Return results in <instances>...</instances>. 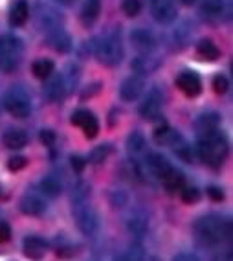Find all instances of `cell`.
Here are the masks:
<instances>
[{"mask_svg":"<svg viewBox=\"0 0 233 261\" xmlns=\"http://www.w3.org/2000/svg\"><path fill=\"white\" fill-rule=\"evenodd\" d=\"M151 2V13L154 20L160 24H169L177 19V2L174 0H149Z\"/></svg>","mask_w":233,"mask_h":261,"instance_id":"6","label":"cell"},{"mask_svg":"<svg viewBox=\"0 0 233 261\" xmlns=\"http://www.w3.org/2000/svg\"><path fill=\"white\" fill-rule=\"evenodd\" d=\"M48 83L46 87H44V96H46V99H50L51 103H57L61 101L63 98H65L66 94V81L63 75H53V77H48Z\"/></svg>","mask_w":233,"mask_h":261,"instance_id":"12","label":"cell"},{"mask_svg":"<svg viewBox=\"0 0 233 261\" xmlns=\"http://www.w3.org/2000/svg\"><path fill=\"white\" fill-rule=\"evenodd\" d=\"M196 129H198V135H206V133H210V130L219 129L220 125V118L217 112H206L202 114L198 120H196Z\"/></svg>","mask_w":233,"mask_h":261,"instance_id":"24","label":"cell"},{"mask_svg":"<svg viewBox=\"0 0 233 261\" xmlns=\"http://www.w3.org/2000/svg\"><path fill=\"white\" fill-rule=\"evenodd\" d=\"M57 2H61V4H72L74 0H57Z\"/></svg>","mask_w":233,"mask_h":261,"instance_id":"49","label":"cell"},{"mask_svg":"<svg viewBox=\"0 0 233 261\" xmlns=\"http://www.w3.org/2000/svg\"><path fill=\"white\" fill-rule=\"evenodd\" d=\"M177 87L178 90H182L186 96H189V98H195V96H198L202 90V83H200V77L195 74V72H182V74L177 77Z\"/></svg>","mask_w":233,"mask_h":261,"instance_id":"9","label":"cell"},{"mask_svg":"<svg viewBox=\"0 0 233 261\" xmlns=\"http://www.w3.org/2000/svg\"><path fill=\"white\" fill-rule=\"evenodd\" d=\"M127 230L136 236V238H141L147 230H149V217L143 210H134L131 212V215L127 217Z\"/></svg>","mask_w":233,"mask_h":261,"instance_id":"11","label":"cell"},{"mask_svg":"<svg viewBox=\"0 0 233 261\" xmlns=\"http://www.w3.org/2000/svg\"><path fill=\"white\" fill-rule=\"evenodd\" d=\"M26 164H28V160L24 159V156H11V159L8 160V168H10L11 171H20L22 168H26Z\"/></svg>","mask_w":233,"mask_h":261,"instance_id":"39","label":"cell"},{"mask_svg":"<svg viewBox=\"0 0 233 261\" xmlns=\"http://www.w3.org/2000/svg\"><path fill=\"white\" fill-rule=\"evenodd\" d=\"M98 130H99V123L96 118H92V120L83 127V133L86 138H96V136H98Z\"/></svg>","mask_w":233,"mask_h":261,"instance_id":"38","label":"cell"},{"mask_svg":"<svg viewBox=\"0 0 233 261\" xmlns=\"http://www.w3.org/2000/svg\"><path fill=\"white\" fill-rule=\"evenodd\" d=\"M92 118H96V116L92 114V112H90V111H84V109H81V111H75L74 114H72V123L83 129V127L86 125V123H89V121L92 120Z\"/></svg>","mask_w":233,"mask_h":261,"instance_id":"31","label":"cell"},{"mask_svg":"<svg viewBox=\"0 0 233 261\" xmlns=\"http://www.w3.org/2000/svg\"><path fill=\"white\" fill-rule=\"evenodd\" d=\"M162 182L165 184V188L171 191H177V190H182L184 188V175L182 171H178V169L171 168L167 171V175L162 178Z\"/></svg>","mask_w":233,"mask_h":261,"instance_id":"27","label":"cell"},{"mask_svg":"<svg viewBox=\"0 0 233 261\" xmlns=\"http://www.w3.org/2000/svg\"><path fill=\"white\" fill-rule=\"evenodd\" d=\"M96 57L105 66H116L122 63L123 46L118 32L110 30V32H107L98 39V42H96Z\"/></svg>","mask_w":233,"mask_h":261,"instance_id":"3","label":"cell"},{"mask_svg":"<svg viewBox=\"0 0 233 261\" xmlns=\"http://www.w3.org/2000/svg\"><path fill=\"white\" fill-rule=\"evenodd\" d=\"M75 248H72V247H59V250H57V254H59V256H63V257H66V256H72V254H75Z\"/></svg>","mask_w":233,"mask_h":261,"instance_id":"46","label":"cell"},{"mask_svg":"<svg viewBox=\"0 0 233 261\" xmlns=\"http://www.w3.org/2000/svg\"><path fill=\"white\" fill-rule=\"evenodd\" d=\"M131 42L136 50H140L141 54H149L154 48V39L147 30H134L131 33Z\"/></svg>","mask_w":233,"mask_h":261,"instance_id":"17","label":"cell"},{"mask_svg":"<svg viewBox=\"0 0 233 261\" xmlns=\"http://www.w3.org/2000/svg\"><path fill=\"white\" fill-rule=\"evenodd\" d=\"M196 51H198V56H200L202 59H206V61H217L220 57L219 46H217L215 42L208 41V39H204V41L198 42Z\"/></svg>","mask_w":233,"mask_h":261,"instance_id":"26","label":"cell"},{"mask_svg":"<svg viewBox=\"0 0 233 261\" xmlns=\"http://www.w3.org/2000/svg\"><path fill=\"white\" fill-rule=\"evenodd\" d=\"M184 4H187V6H191V4H195V0H182Z\"/></svg>","mask_w":233,"mask_h":261,"instance_id":"50","label":"cell"},{"mask_svg":"<svg viewBox=\"0 0 233 261\" xmlns=\"http://www.w3.org/2000/svg\"><path fill=\"white\" fill-rule=\"evenodd\" d=\"M154 140L158 142L160 145H178L180 135L174 133L172 129H169V127L165 125V121H163V123H160V125L154 129Z\"/></svg>","mask_w":233,"mask_h":261,"instance_id":"21","label":"cell"},{"mask_svg":"<svg viewBox=\"0 0 233 261\" xmlns=\"http://www.w3.org/2000/svg\"><path fill=\"white\" fill-rule=\"evenodd\" d=\"M160 66V61L156 57L149 56V54H143V56H138L132 61V70L138 72V75H145L154 72Z\"/></svg>","mask_w":233,"mask_h":261,"instance_id":"19","label":"cell"},{"mask_svg":"<svg viewBox=\"0 0 233 261\" xmlns=\"http://www.w3.org/2000/svg\"><path fill=\"white\" fill-rule=\"evenodd\" d=\"M70 164H72V168H74V171L75 173H81L84 169V160L81 159V156H72L70 159Z\"/></svg>","mask_w":233,"mask_h":261,"instance_id":"44","label":"cell"},{"mask_svg":"<svg viewBox=\"0 0 233 261\" xmlns=\"http://www.w3.org/2000/svg\"><path fill=\"white\" fill-rule=\"evenodd\" d=\"M198 199H200V193H198L196 188H184L182 190V201L186 202V204H193V202H196Z\"/></svg>","mask_w":233,"mask_h":261,"instance_id":"36","label":"cell"},{"mask_svg":"<svg viewBox=\"0 0 233 261\" xmlns=\"http://www.w3.org/2000/svg\"><path fill=\"white\" fill-rule=\"evenodd\" d=\"M37 20H39V24H41V28L46 30L48 33L57 28H61V22H63L59 13H57L53 8H50V6H39Z\"/></svg>","mask_w":233,"mask_h":261,"instance_id":"10","label":"cell"},{"mask_svg":"<svg viewBox=\"0 0 233 261\" xmlns=\"http://www.w3.org/2000/svg\"><path fill=\"white\" fill-rule=\"evenodd\" d=\"M208 197L213 199L215 202H220V201H224V191L217 186H210L208 188Z\"/></svg>","mask_w":233,"mask_h":261,"instance_id":"42","label":"cell"},{"mask_svg":"<svg viewBox=\"0 0 233 261\" xmlns=\"http://www.w3.org/2000/svg\"><path fill=\"white\" fill-rule=\"evenodd\" d=\"M226 11H228V8H226V0H206L204 6H202V13H204V17L206 19L213 20V22L222 20Z\"/></svg>","mask_w":233,"mask_h":261,"instance_id":"16","label":"cell"},{"mask_svg":"<svg viewBox=\"0 0 233 261\" xmlns=\"http://www.w3.org/2000/svg\"><path fill=\"white\" fill-rule=\"evenodd\" d=\"M145 149V136L141 135L140 130H134L127 138V151L131 154H140Z\"/></svg>","mask_w":233,"mask_h":261,"instance_id":"28","label":"cell"},{"mask_svg":"<svg viewBox=\"0 0 233 261\" xmlns=\"http://www.w3.org/2000/svg\"><path fill=\"white\" fill-rule=\"evenodd\" d=\"M48 37H50V44L55 48L57 51H68L72 48L70 35H68L63 28H57V30H53V32H50L48 33Z\"/></svg>","mask_w":233,"mask_h":261,"instance_id":"23","label":"cell"},{"mask_svg":"<svg viewBox=\"0 0 233 261\" xmlns=\"http://www.w3.org/2000/svg\"><path fill=\"white\" fill-rule=\"evenodd\" d=\"M4 107L15 118H28L30 112H32V105H30L28 98L19 89H13L6 94Z\"/></svg>","mask_w":233,"mask_h":261,"instance_id":"5","label":"cell"},{"mask_svg":"<svg viewBox=\"0 0 233 261\" xmlns=\"http://www.w3.org/2000/svg\"><path fill=\"white\" fill-rule=\"evenodd\" d=\"M213 261H231V252L229 250L222 252V254H219V256H215Z\"/></svg>","mask_w":233,"mask_h":261,"instance_id":"47","label":"cell"},{"mask_svg":"<svg viewBox=\"0 0 233 261\" xmlns=\"http://www.w3.org/2000/svg\"><path fill=\"white\" fill-rule=\"evenodd\" d=\"M125 256L129 257L131 261H143L145 259V252H143V248H141L140 245H132Z\"/></svg>","mask_w":233,"mask_h":261,"instance_id":"37","label":"cell"},{"mask_svg":"<svg viewBox=\"0 0 233 261\" xmlns=\"http://www.w3.org/2000/svg\"><path fill=\"white\" fill-rule=\"evenodd\" d=\"M110 153H112V147L108 144H103V145H98L96 149L90 153V164H103L105 160L110 156Z\"/></svg>","mask_w":233,"mask_h":261,"instance_id":"30","label":"cell"},{"mask_svg":"<svg viewBox=\"0 0 233 261\" xmlns=\"http://www.w3.org/2000/svg\"><path fill=\"white\" fill-rule=\"evenodd\" d=\"M11 238V228L6 223H0V243H6Z\"/></svg>","mask_w":233,"mask_h":261,"instance_id":"45","label":"cell"},{"mask_svg":"<svg viewBox=\"0 0 233 261\" xmlns=\"http://www.w3.org/2000/svg\"><path fill=\"white\" fill-rule=\"evenodd\" d=\"M20 210L26 215H42L46 212V202L42 197H39L37 193H26L20 199Z\"/></svg>","mask_w":233,"mask_h":261,"instance_id":"13","label":"cell"},{"mask_svg":"<svg viewBox=\"0 0 233 261\" xmlns=\"http://www.w3.org/2000/svg\"><path fill=\"white\" fill-rule=\"evenodd\" d=\"M162 105H163V96L160 94L158 89L151 90L145 99L140 105V114L145 118V120H156L162 112Z\"/></svg>","mask_w":233,"mask_h":261,"instance_id":"7","label":"cell"},{"mask_svg":"<svg viewBox=\"0 0 233 261\" xmlns=\"http://www.w3.org/2000/svg\"><path fill=\"white\" fill-rule=\"evenodd\" d=\"M172 261H200V259H198V256L191 254V252H180V254H177V256L172 257Z\"/></svg>","mask_w":233,"mask_h":261,"instance_id":"43","label":"cell"},{"mask_svg":"<svg viewBox=\"0 0 233 261\" xmlns=\"http://www.w3.org/2000/svg\"><path fill=\"white\" fill-rule=\"evenodd\" d=\"M195 232L198 239L208 245H219L231 238V223L219 215H206L195 223Z\"/></svg>","mask_w":233,"mask_h":261,"instance_id":"1","label":"cell"},{"mask_svg":"<svg viewBox=\"0 0 233 261\" xmlns=\"http://www.w3.org/2000/svg\"><path fill=\"white\" fill-rule=\"evenodd\" d=\"M122 8L127 17H136V15L140 13L141 4H140V0H123Z\"/></svg>","mask_w":233,"mask_h":261,"instance_id":"33","label":"cell"},{"mask_svg":"<svg viewBox=\"0 0 233 261\" xmlns=\"http://www.w3.org/2000/svg\"><path fill=\"white\" fill-rule=\"evenodd\" d=\"M177 154L180 156V159L186 160V162H193V149H191V145L180 144L177 147Z\"/></svg>","mask_w":233,"mask_h":261,"instance_id":"40","label":"cell"},{"mask_svg":"<svg viewBox=\"0 0 233 261\" xmlns=\"http://www.w3.org/2000/svg\"><path fill=\"white\" fill-rule=\"evenodd\" d=\"M41 142L44 145H53V144H55V133H53V130H50V129L41 130Z\"/></svg>","mask_w":233,"mask_h":261,"instance_id":"41","label":"cell"},{"mask_svg":"<svg viewBox=\"0 0 233 261\" xmlns=\"http://www.w3.org/2000/svg\"><path fill=\"white\" fill-rule=\"evenodd\" d=\"M4 144L10 149H22L28 145V135L22 129H8L4 133Z\"/></svg>","mask_w":233,"mask_h":261,"instance_id":"22","label":"cell"},{"mask_svg":"<svg viewBox=\"0 0 233 261\" xmlns=\"http://www.w3.org/2000/svg\"><path fill=\"white\" fill-rule=\"evenodd\" d=\"M129 201V197L123 190H112L110 191V204L114 208H123Z\"/></svg>","mask_w":233,"mask_h":261,"instance_id":"32","label":"cell"},{"mask_svg":"<svg viewBox=\"0 0 233 261\" xmlns=\"http://www.w3.org/2000/svg\"><path fill=\"white\" fill-rule=\"evenodd\" d=\"M32 70L33 75L39 77V80H48L51 75V72H53V63L50 59H39L33 63Z\"/></svg>","mask_w":233,"mask_h":261,"instance_id":"29","label":"cell"},{"mask_svg":"<svg viewBox=\"0 0 233 261\" xmlns=\"http://www.w3.org/2000/svg\"><path fill=\"white\" fill-rule=\"evenodd\" d=\"M0 195H2V186H0Z\"/></svg>","mask_w":233,"mask_h":261,"instance_id":"51","label":"cell"},{"mask_svg":"<svg viewBox=\"0 0 233 261\" xmlns=\"http://www.w3.org/2000/svg\"><path fill=\"white\" fill-rule=\"evenodd\" d=\"M198 154L206 164L219 168L226 159V154H228V140H226L222 130L215 129L206 133V135H200Z\"/></svg>","mask_w":233,"mask_h":261,"instance_id":"2","label":"cell"},{"mask_svg":"<svg viewBox=\"0 0 233 261\" xmlns=\"http://www.w3.org/2000/svg\"><path fill=\"white\" fill-rule=\"evenodd\" d=\"M74 219L84 236H94L98 232V214L89 204V199L86 201H74Z\"/></svg>","mask_w":233,"mask_h":261,"instance_id":"4","label":"cell"},{"mask_svg":"<svg viewBox=\"0 0 233 261\" xmlns=\"http://www.w3.org/2000/svg\"><path fill=\"white\" fill-rule=\"evenodd\" d=\"M101 13V0H84L83 8H81V22L84 26H90V24L96 22V19Z\"/></svg>","mask_w":233,"mask_h":261,"instance_id":"20","label":"cell"},{"mask_svg":"<svg viewBox=\"0 0 233 261\" xmlns=\"http://www.w3.org/2000/svg\"><path fill=\"white\" fill-rule=\"evenodd\" d=\"M114 261H131V259H129V257H127L125 254H122V256H116V257H114Z\"/></svg>","mask_w":233,"mask_h":261,"instance_id":"48","label":"cell"},{"mask_svg":"<svg viewBox=\"0 0 233 261\" xmlns=\"http://www.w3.org/2000/svg\"><path fill=\"white\" fill-rule=\"evenodd\" d=\"M228 89H229L228 77H226V75H222V74L215 75V77H213V90H215V92H217V94H226V92H228Z\"/></svg>","mask_w":233,"mask_h":261,"instance_id":"35","label":"cell"},{"mask_svg":"<svg viewBox=\"0 0 233 261\" xmlns=\"http://www.w3.org/2000/svg\"><path fill=\"white\" fill-rule=\"evenodd\" d=\"M48 252V243L39 236H30L24 239V254L30 259H42Z\"/></svg>","mask_w":233,"mask_h":261,"instance_id":"14","label":"cell"},{"mask_svg":"<svg viewBox=\"0 0 233 261\" xmlns=\"http://www.w3.org/2000/svg\"><path fill=\"white\" fill-rule=\"evenodd\" d=\"M41 191L46 197H57V195H61L63 184H61V180L57 177H53V175H46V177L41 180Z\"/></svg>","mask_w":233,"mask_h":261,"instance_id":"25","label":"cell"},{"mask_svg":"<svg viewBox=\"0 0 233 261\" xmlns=\"http://www.w3.org/2000/svg\"><path fill=\"white\" fill-rule=\"evenodd\" d=\"M30 17V6L26 0H17L10 10V24L13 28H19L22 26Z\"/></svg>","mask_w":233,"mask_h":261,"instance_id":"18","label":"cell"},{"mask_svg":"<svg viewBox=\"0 0 233 261\" xmlns=\"http://www.w3.org/2000/svg\"><path fill=\"white\" fill-rule=\"evenodd\" d=\"M22 50H24L22 41H20L19 37H13V35H4V37H0V54L15 57V59H20Z\"/></svg>","mask_w":233,"mask_h":261,"instance_id":"15","label":"cell"},{"mask_svg":"<svg viewBox=\"0 0 233 261\" xmlns=\"http://www.w3.org/2000/svg\"><path fill=\"white\" fill-rule=\"evenodd\" d=\"M19 61L20 59H15V57L0 54V70H2V72H13L15 68L19 66Z\"/></svg>","mask_w":233,"mask_h":261,"instance_id":"34","label":"cell"},{"mask_svg":"<svg viewBox=\"0 0 233 261\" xmlns=\"http://www.w3.org/2000/svg\"><path fill=\"white\" fill-rule=\"evenodd\" d=\"M143 87H145L143 75L134 74V75H131V77H127L122 83V87H120V96H122L123 101H134V99H138L141 96Z\"/></svg>","mask_w":233,"mask_h":261,"instance_id":"8","label":"cell"}]
</instances>
